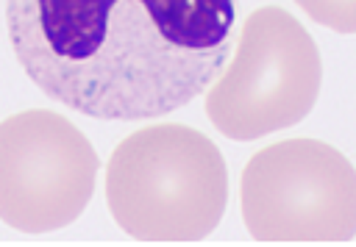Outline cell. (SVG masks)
Segmentation results:
<instances>
[{"mask_svg": "<svg viewBox=\"0 0 356 247\" xmlns=\"http://www.w3.org/2000/svg\"><path fill=\"white\" fill-rule=\"evenodd\" d=\"M100 158L64 114L31 108L0 122V219L19 233L72 225L89 205Z\"/></svg>", "mask_w": 356, "mask_h": 247, "instance_id": "obj_5", "label": "cell"}, {"mask_svg": "<svg viewBox=\"0 0 356 247\" xmlns=\"http://www.w3.org/2000/svg\"><path fill=\"white\" fill-rule=\"evenodd\" d=\"M239 0H6L25 75L92 119H150L206 94Z\"/></svg>", "mask_w": 356, "mask_h": 247, "instance_id": "obj_1", "label": "cell"}, {"mask_svg": "<svg viewBox=\"0 0 356 247\" xmlns=\"http://www.w3.org/2000/svg\"><path fill=\"white\" fill-rule=\"evenodd\" d=\"M323 61L309 31L284 8L261 6L239 28L234 61L206 89L211 125L253 142L309 117L320 97Z\"/></svg>", "mask_w": 356, "mask_h": 247, "instance_id": "obj_3", "label": "cell"}, {"mask_svg": "<svg viewBox=\"0 0 356 247\" xmlns=\"http://www.w3.org/2000/svg\"><path fill=\"white\" fill-rule=\"evenodd\" d=\"M106 203L136 241H200L225 214L228 167L206 133L181 122L147 125L108 155Z\"/></svg>", "mask_w": 356, "mask_h": 247, "instance_id": "obj_2", "label": "cell"}, {"mask_svg": "<svg viewBox=\"0 0 356 247\" xmlns=\"http://www.w3.org/2000/svg\"><path fill=\"white\" fill-rule=\"evenodd\" d=\"M250 239L339 244L356 236V167L320 139H284L253 153L239 178Z\"/></svg>", "mask_w": 356, "mask_h": 247, "instance_id": "obj_4", "label": "cell"}, {"mask_svg": "<svg viewBox=\"0 0 356 247\" xmlns=\"http://www.w3.org/2000/svg\"><path fill=\"white\" fill-rule=\"evenodd\" d=\"M317 25L337 33H356V0H295Z\"/></svg>", "mask_w": 356, "mask_h": 247, "instance_id": "obj_6", "label": "cell"}]
</instances>
